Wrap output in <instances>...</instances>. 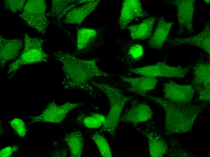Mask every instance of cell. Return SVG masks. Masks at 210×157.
<instances>
[{"label": "cell", "mask_w": 210, "mask_h": 157, "mask_svg": "<svg viewBox=\"0 0 210 157\" xmlns=\"http://www.w3.org/2000/svg\"><path fill=\"white\" fill-rule=\"evenodd\" d=\"M67 143L70 153V156L80 157L84 147L83 133L80 130H76L67 134L64 139Z\"/></svg>", "instance_id": "obj_20"}, {"label": "cell", "mask_w": 210, "mask_h": 157, "mask_svg": "<svg viewBox=\"0 0 210 157\" xmlns=\"http://www.w3.org/2000/svg\"><path fill=\"white\" fill-rule=\"evenodd\" d=\"M194 0H174L167 1L168 4L176 6L177 8L178 28L177 35L180 37L184 31L189 34L194 33L193 25Z\"/></svg>", "instance_id": "obj_8"}, {"label": "cell", "mask_w": 210, "mask_h": 157, "mask_svg": "<svg viewBox=\"0 0 210 157\" xmlns=\"http://www.w3.org/2000/svg\"><path fill=\"white\" fill-rule=\"evenodd\" d=\"M204 1L206 3L209 4L210 0H204Z\"/></svg>", "instance_id": "obj_29"}, {"label": "cell", "mask_w": 210, "mask_h": 157, "mask_svg": "<svg viewBox=\"0 0 210 157\" xmlns=\"http://www.w3.org/2000/svg\"><path fill=\"white\" fill-rule=\"evenodd\" d=\"M24 46L20 55L8 66L7 75L12 77L22 66L38 62H47L48 56L43 49V40L30 36L27 33L23 35Z\"/></svg>", "instance_id": "obj_4"}, {"label": "cell", "mask_w": 210, "mask_h": 157, "mask_svg": "<svg viewBox=\"0 0 210 157\" xmlns=\"http://www.w3.org/2000/svg\"><path fill=\"white\" fill-rule=\"evenodd\" d=\"M24 46V41L19 38L6 39L0 34L1 68H4L9 61L16 59Z\"/></svg>", "instance_id": "obj_14"}, {"label": "cell", "mask_w": 210, "mask_h": 157, "mask_svg": "<svg viewBox=\"0 0 210 157\" xmlns=\"http://www.w3.org/2000/svg\"><path fill=\"white\" fill-rule=\"evenodd\" d=\"M136 130L147 139L149 153L152 157H161L168 151L165 141L156 132L148 129L136 128Z\"/></svg>", "instance_id": "obj_16"}, {"label": "cell", "mask_w": 210, "mask_h": 157, "mask_svg": "<svg viewBox=\"0 0 210 157\" xmlns=\"http://www.w3.org/2000/svg\"><path fill=\"white\" fill-rule=\"evenodd\" d=\"M27 1L24 0H6L4 1L5 6L13 13L23 11Z\"/></svg>", "instance_id": "obj_26"}, {"label": "cell", "mask_w": 210, "mask_h": 157, "mask_svg": "<svg viewBox=\"0 0 210 157\" xmlns=\"http://www.w3.org/2000/svg\"><path fill=\"white\" fill-rule=\"evenodd\" d=\"M156 19L155 17L152 16L145 19L139 24L127 27L132 39L144 40L150 38Z\"/></svg>", "instance_id": "obj_19"}, {"label": "cell", "mask_w": 210, "mask_h": 157, "mask_svg": "<svg viewBox=\"0 0 210 157\" xmlns=\"http://www.w3.org/2000/svg\"><path fill=\"white\" fill-rule=\"evenodd\" d=\"M143 96L159 104L165 111V130L170 135L187 133L192 129L198 116L208 107L207 102L188 104L174 103L163 98L148 95Z\"/></svg>", "instance_id": "obj_2"}, {"label": "cell", "mask_w": 210, "mask_h": 157, "mask_svg": "<svg viewBox=\"0 0 210 157\" xmlns=\"http://www.w3.org/2000/svg\"><path fill=\"white\" fill-rule=\"evenodd\" d=\"M91 137L97 146L100 155L103 157L112 156L111 148L107 139L97 132L92 134Z\"/></svg>", "instance_id": "obj_22"}, {"label": "cell", "mask_w": 210, "mask_h": 157, "mask_svg": "<svg viewBox=\"0 0 210 157\" xmlns=\"http://www.w3.org/2000/svg\"><path fill=\"white\" fill-rule=\"evenodd\" d=\"M153 114L151 107L147 104L132 100L130 107L122 114L119 122L136 125L150 120Z\"/></svg>", "instance_id": "obj_11"}, {"label": "cell", "mask_w": 210, "mask_h": 157, "mask_svg": "<svg viewBox=\"0 0 210 157\" xmlns=\"http://www.w3.org/2000/svg\"><path fill=\"white\" fill-rule=\"evenodd\" d=\"M53 55L62 65L64 74L62 84L65 89H79L93 95L96 88L91 83L93 79L111 76L99 68L95 59H81L61 51L55 52Z\"/></svg>", "instance_id": "obj_1"}, {"label": "cell", "mask_w": 210, "mask_h": 157, "mask_svg": "<svg viewBox=\"0 0 210 157\" xmlns=\"http://www.w3.org/2000/svg\"><path fill=\"white\" fill-rule=\"evenodd\" d=\"M9 124L16 133L21 137H24L27 133L25 123L21 119L15 117L9 122Z\"/></svg>", "instance_id": "obj_25"}, {"label": "cell", "mask_w": 210, "mask_h": 157, "mask_svg": "<svg viewBox=\"0 0 210 157\" xmlns=\"http://www.w3.org/2000/svg\"><path fill=\"white\" fill-rule=\"evenodd\" d=\"M83 122L84 125L86 127L91 129L98 128L102 127L104 124L103 122L92 114L85 117Z\"/></svg>", "instance_id": "obj_27"}, {"label": "cell", "mask_w": 210, "mask_h": 157, "mask_svg": "<svg viewBox=\"0 0 210 157\" xmlns=\"http://www.w3.org/2000/svg\"><path fill=\"white\" fill-rule=\"evenodd\" d=\"M173 23V22H166L163 17L159 18L154 32L148 42L151 48L156 50L162 49L167 40Z\"/></svg>", "instance_id": "obj_18"}, {"label": "cell", "mask_w": 210, "mask_h": 157, "mask_svg": "<svg viewBox=\"0 0 210 157\" xmlns=\"http://www.w3.org/2000/svg\"><path fill=\"white\" fill-rule=\"evenodd\" d=\"M141 2L138 0H125L122 4L118 24L121 29L127 28L133 20L145 17Z\"/></svg>", "instance_id": "obj_13"}, {"label": "cell", "mask_w": 210, "mask_h": 157, "mask_svg": "<svg viewBox=\"0 0 210 157\" xmlns=\"http://www.w3.org/2000/svg\"><path fill=\"white\" fill-rule=\"evenodd\" d=\"M123 40L127 46L126 53L129 58L135 61L140 59L144 53L142 46L140 44L133 43L129 39L123 38Z\"/></svg>", "instance_id": "obj_23"}, {"label": "cell", "mask_w": 210, "mask_h": 157, "mask_svg": "<svg viewBox=\"0 0 210 157\" xmlns=\"http://www.w3.org/2000/svg\"><path fill=\"white\" fill-rule=\"evenodd\" d=\"M190 66H173L160 62L155 64L128 70L129 73L153 78L164 77L184 78L188 75Z\"/></svg>", "instance_id": "obj_6"}, {"label": "cell", "mask_w": 210, "mask_h": 157, "mask_svg": "<svg viewBox=\"0 0 210 157\" xmlns=\"http://www.w3.org/2000/svg\"><path fill=\"white\" fill-rule=\"evenodd\" d=\"M192 85L198 92L199 99L208 102L210 99V65L209 61H201L194 66Z\"/></svg>", "instance_id": "obj_9"}, {"label": "cell", "mask_w": 210, "mask_h": 157, "mask_svg": "<svg viewBox=\"0 0 210 157\" xmlns=\"http://www.w3.org/2000/svg\"><path fill=\"white\" fill-rule=\"evenodd\" d=\"M18 147L16 146H8L2 149L0 151L1 157H9L18 150Z\"/></svg>", "instance_id": "obj_28"}, {"label": "cell", "mask_w": 210, "mask_h": 157, "mask_svg": "<svg viewBox=\"0 0 210 157\" xmlns=\"http://www.w3.org/2000/svg\"><path fill=\"white\" fill-rule=\"evenodd\" d=\"M47 4L43 0H29L26 2L20 18L30 27L42 34L48 26Z\"/></svg>", "instance_id": "obj_5"}, {"label": "cell", "mask_w": 210, "mask_h": 157, "mask_svg": "<svg viewBox=\"0 0 210 157\" xmlns=\"http://www.w3.org/2000/svg\"><path fill=\"white\" fill-rule=\"evenodd\" d=\"M83 104L82 102H69L59 105L52 101L48 104L40 115L30 117L31 123H60L69 112Z\"/></svg>", "instance_id": "obj_7"}, {"label": "cell", "mask_w": 210, "mask_h": 157, "mask_svg": "<svg viewBox=\"0 0 210 157\" xmlns=\"http://www.w3.org/2000/svg\"><path fill=\"white\" fill-rule=\"evenodd\" d=\"M73 0H52L50 12V15L53 17L60 19L62 12L66 8Z\"/></svg>", "instance_id": "obj_24"}, {"label": "cell", "mask_w": 210, "mask_h": 157, "mask_svg": "<svg viewBox=\"0 0 210 157\" xmlns=\"http://www.w3.org/2000/svg\"><path fill=\"white\" fill-rule=\"evenodd\" d=\"M195 91L192 85H181L170 81L164 84L163 98L176 103L188 104L192 102Z\"/></svg>", "instance_id": "obj_10"}, {"label": "cell", "mask_w": 210, "mask_h": 157, "mask_svg": "<svg viewBox=\"0 0 210 157\" xmlns=\"http://www.w3.org/2000/svg\"><path fill=\"white\" fill-rule=\"evenodd\" d=\"M97 35V31L94 29L82 28L79 29L77 30V37L78 48L79 50L85 48Z\"/></svg>", "instance_id": "obj_21"}, {"label": "cell", "mask_w": 210, "mask_h": 157, "mask_svg": "<svg viewBox=\"0 0 210 157\" xmlns=\"http://www.w3.org/2000/svg\"><path fill=\"white\" fill-rule=\"evenodd\" d=\"M120 80L130 85L128 91L143 96L155 88L158 80L156 78L142 76L137 77H129L119 75Z\"/></svg>", "instance_id": "obj_15"}, {"label": "cell", "mask_w": 210, "mask_h": 157, "mask_svg": "<svg viewBox=\"0 0 210 157\" xmlns=\"http://www.w3.org/2000/svg\"><path fill=\"white\" fill-rule=\"evenodd\" d=\"M100 0H90L88 2L73 8L65 15L63 20L66 24H80L95 9Z\"/></svg>", "instance_id": "obj_17"}, {"label": "cell", "mask_w": 210, "mask_h": 157, "mask_svg": "<svg viewBox=\"0 0 210 157\" xmlns=\"http://www.w3.org/2000/svg\"><path fill=\"white\" fill-rule=\"evenodd\" d=\"M207 23L202 31L194 36L186 38L172 37L167 40L169 45L173 46L186 45L196 46L210 54V26Z\"/></svg>", "instance_id": "obj_12"}, {"label": "cell", "mask_w": 210, "mask_h": 157, "mask_svg": "<svg viewBox=\"0 0 210 157\" xmlns=\"http://www.w3.org/2000/svg\"><path fill=\"white\" fill-rule=\"evenodd\" d=\"M91 83L103 93L109 100V110L101 129L113 136L118 128L119 119L124 107L131 98L124 95L119 89L107 84L94 80L91 82Z\"/></svg>", "instance_id": "obj_3"}]
</instances>
